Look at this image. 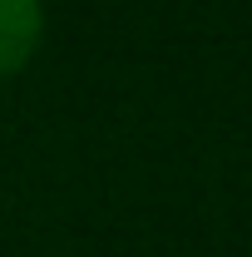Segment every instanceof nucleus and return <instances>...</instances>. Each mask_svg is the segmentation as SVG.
Wrapping results in <instances>:
<instances>
[{"label":"nucleus","mask_w":252,"mask_h":257,"mask_svg":"<svg viewBox=\"0 0 252 257\" xmlns=\"http://www.w3.org/2000/svg\"><path fill=\"white\" fill-rule=\"evenodd\" d=\"M40 35H45V0H0V84L35 60Z\"/></svg>","instance_id":"nucleus-1"}]
</instances>
